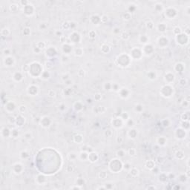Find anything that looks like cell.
Segmentation results:
<instances>
[{
  "mask_svg": "<svg viewBox=\"0 0 190 190\" xmlns=\"http://www.w3.org/2000/svg\"><path fill=\"white\" fill-rule=\"evenodd\" d=\"M5 111L8 112V113H11L13 112L14 110L16 109V105L14 102H11V101H9L5 105Z\"/></svg>",
  "mask_w": 190,
  "mask_h": 190,
  "instance_id": "cell-1",
  "label": "cell"
},
{
  "mask_svg": "<svg viewBox=\"0 0 190 190\" xmlns=\"http://www.w3.org/2000/svg\"><path fill=\"white\" fill-rule=\"evenodd\" d=\"M23 170L22 165L20 163H16L13 166V171H14L15 174H20Z\"/></svg>",
  "mask_w": 190,
  "mask_h": 190,
  "instance_id": "cell-2",
  "label": "cell"
},
{
  "mask_svg": "<svg viewBox=\"0 0 190 190\" xmlns=\"http://www.w3.org/2000/svg\"><path fill=\"white\" fill-rule=\"evenodd\" d=\"M4 63L5 64V65L7 66H11L12 65L14 64V58L11 56H8L6 57L4 59Z\"/></svg>",
  "mask_w": 190,
  "mask_h": 190,
  "instance_id": "cell-3",
  "label": "cell"
},
{
  "mask_svg": "<svg viewBox=\"0 0 190 190\" xmlns=\"http://www.w3.org/2000/svg\"><path fill=\"white\" fill-rule=\"evenodd\" d=\"M13 78H14V79L15 81L19 82V81H21L22 79V73L20 72H16V73H14Z\"/></svg>",
  "mask_w": 190,
  "mask_h": 190,
  "instance_id": "cell-4",
  "label": "cell"
},
{
  "mask_svg": "<svg viewBox=\"0 0 190 190\" xmlns=\"http://www.w3.org/2000/svg\"><path fill=\"white\" fill-rule=\"evenodd\" d=\"M1 34L3 36H8L10 34V30L8 28H4L2 30Z\"/></svg>",
  "mask_w": 190,
  "mask_h": 190,
  "instance_id": "cell-5",
  "label": "cell"
},
{
  "mask_svg": "<svg viewBox=\"0 0 190 190\" xmlns=\"http://www.w3.org/2000/svg\"><path fill=\"white\" fill-rule=\"evenodd\" d=\"M131 174L133 175V176H137L138 175V170L136 169V168H133L131 170Z\"/></svg>",
  "mask_w": 190,
  "mask_h": 190,
  "instance_id": "cell-6",
  "label": "cell"
},
{
  "mask_svg": "<svg viewBox=\"0 0 190 190\" xmlns=\"http://www.w3.org/2000/svg\"><path fill=\"white\" fill-rule=\"evenodd\" d=\"M10 135L11 136H13L14 137H17V135H18V132L16 131V130H13V131H11V132H10Z\"/></svg>",
  "mask_w": 190,
  "mask_h": 190,
  "instance_id": "cell-7",
  "label": "cell"
}]
</instances>
